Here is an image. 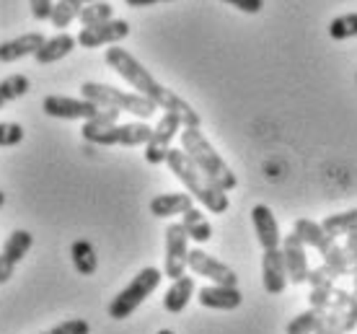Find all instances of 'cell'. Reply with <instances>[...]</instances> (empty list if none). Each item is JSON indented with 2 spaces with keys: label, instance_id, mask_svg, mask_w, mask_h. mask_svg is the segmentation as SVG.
<instances>
[{
  "label": "cell",
  "instance_id": "22",
  "mask_svg": "<svg viewBox=\"0 0 357 334\" xmlns=\"http://www.w3.org/2000/svg\"><path fill=\"white\" fill-rule=\"evenodd\" d=\"M70 259H73V267L78 275L83 278H91V275H96L98 270V257H96V249L91 241L86 238H78V241H73L70 244Z\"/></svg>",
  "mask_w": 357,
  "mask_h": 334
},
{
  "label": "cell",
  "instance_id": "1",
  "mask_svg": "<svg viewBox=\"0 0 357 334\" xmlns=\"http://www.w3.org/2000/svg\"><path fill=\"white\" fill-rule=\"evenodd\" d=\"M107 65L109 68H114L122 78H125L132 89H137L140 96H145L148 101H153L158 109H163V114L171 112V114H178V117L184 119V127H199L202 125V119L197 114L192 104L184 101L178 93H174L171 89H166L163 83H158L153 78L148 68H145L135 54H130L125 47H109L107 50Z\"/></svg>",
  "mask_w": 357,
  "mask_h": 334
},
{
  "label": "cell",
  "instance_id": "18",
  "mask_svg": "<svg viewBox=\"0 0 357 334\" xmlns=\"http://www.w3.org/2000/svg\"><path fill=\"white\" fill-rule=\"evenodd\" d=\"M192 208H195V197L189 192H169V195H158L151 199V213L155 218L184 215Z\"/></svg>",
  "mask_w": 357,
  "mask_h": 334
},
{
  "label": "cell",
  "instance_id": "40",
  "mask_svg": "<svg viewBox=\"0 0 357 334\" xmlns=\"http://www.w3.org/2000/svg\"><path fill=\"white\" fill-rule=\"evenodd\" d=\"M347 241H344V249H349V252H357V234H349L344 236Z\"/></svg>",
  "mask_w": 357,
  "mask_h": 334
},
{
  "label": "cell",
  "instance_id": "19",
  "mask_svg": "<svg viewBox=\"0 0 357 334\" xmlns=\"http://www.w3.org/2000/svg\"><path fill=\"white\" fill-rule=\"evenodd\" d=\"M75 45H78V39H75L73 34H68V31H57V34L50 36V39L45 42V47L34 54V60L39 65L60 63L63 57H68V54L75 50Z\"/></svg>",
  "mask_w": 357,
  "mask_h": 334
},
{
  "label": "cell",
  "instance_id": "23",
  "mask_svg": "<svg viewBox=\"0 0 357 334\" xmlns=\"http://www.w3.org/2000/svg\"><path fill=\"white\" fill-rule=\"evenodd\" d=\"M91 3H96V0H57L54 3V10H52V26L57 31H65V29L70 26L75 18L81 16V10Z\"/></svg>",
  "mask_w": 357,
  "mask_h": 334
},
{
  "label": "cell",
  "instance_id": "10",
  "mask_svg": "<svg viewBox=\"0 0 357 334\" xmlns=\"http://www.w3.org/2000/svg\"><path fill=\"white\" fill-rule=\"evenodd\" d=\"M31 246H34V236L29 234V231H24V228L13 231L6 238V244L0 249V285H6L13 278L18 262L26 257Z\"/></svg>",
  "mask_w": 357,
  "mask_h": 334
},
{
  "label": "cell",
  "instance_id": "20",
  "mask_svg": "<svg viewBox=\"0 0 357 334\" xmlns=\"http://www.w3.org/2000/svg\"><path fill=\"white\" fill-rule=\"evenodd\" d=\"M293 234L298 236L305 246H313V249H319L321 254L337 241L334 236H329L326 231H324L321 223H316V220H311V218H298L293 226Z\"/></svg>",
  "mask_w": 357,
  "mask_h": 334
},
{
  "label": "cell",
  "instance_id": "31",
  "mask_svg": "<svg viewBox=\"0 0 357 334\" xmlns=\"http://www.w3.org/2000/svg\"><path fill=\"white\" fill-rule=\"evenodd\" d=\"M24 140V127L18 122H0V148H13Z\"/></svg>",
  "mask_w": 357,
  "mask_h": 334
},
{
  "label": "cell",
  "instance_id": "16",
  "mask_svg": "<svg viewBox=\"0 0 357 334\" xmlns=\"http://www.w3.org/2000/svg\"><path fill=\"white\" fill-rule=\"evenodd\" d=\"M197 301L205 308H215V311H233L243 303V296L238 285H205L197 293Z\"/></svg>",
  "mask_w": 357,
  "mask_h": 334
},
{
  "label": "cell",
  "instance_id": "44",
  "mask_svg": "<svg viewBox=\"0 0 357 334\" xmlns=\"http://www.w3.org/2000/svg\"><path fill=\"white\" fill-rule=\"evenodd\" d=\"M355 296H357V288H355Z\"/></svg>",
  "mask_w": 357,
  "mask_h": 334
},
{
  "label": "cell",
  "instance_id": "29",
  "mask_svg": "<svg viewBox=\"0 0 357 334\" xmlns=\"http://www.w3.org/2000/svg\"><path fill=\"white\" fill-rule=\"evenodd\" d=\"M329 36H331V39H337V42L357 36V13H344V16L331 18Z\"/></svg>",
  "mask_w": 357,
  "mask_h": 334
},
{
  "label": "cell",
  "instance_id": "36",
  "mask_svg": "<svg viewBox=\"0 0 357 334\" xmlns=\"http://www.w3.org/2000/svg\"><path fill=\"white\" fill-rule=\"evenodd\" d=\"M29 3H31V16L36 21H50L52 18V10H54L52 0H29Z\"/></svg>",
  "mask_w": 357,
  "mask_h": 334
},
{
  "label": "cell",
  "instance_id": "14",
  "mask_svg": "<svg viewBox=\"0 0 357 334\" xmlns=\"http://www.w3.org/2000/svg\"><path fill=\"white\" fill-rule=\"evenodd\" d=\"M287 282V267H285V257H282V249H267L264 257H261V285L269 296H280L285 293Z\"/></svg>",
  "mask_w": 357,
  "mask_h": 334
},
{
  "label": "cell",
  "instance_id": "8",
  "mask_svg": "<svg viewBox=\"0 0 357 334\" xmlns=\"http://www.w3.org/2000/svg\"><path fill=\"white\" fill-rule=\"evenodd\" d=\"M189 267V234L181 223H169L166 228V262L163 275L171 280H178Z\"/></svg>",
  "mask_w": 357,
  "mask_h": 334
},
{
  "label": "cell",
  "instance_id": "35",
  "mask_svg": "<svg viewBox=\"0 0 357 334\" xmlns=\"http://www.w3.org/2000/svg\"><path fill=\"white\" fill-rule=\"evenodd\" d=\"M50 334H91V324L86 319H68L63 324L52 326Z\"/></svg>",
  "mask_w": 357,
  "mask_h": 334
},
{
  "label": "cell",
  "instance_id": "3",
  "mask_svg": "<svg viewBox=\"0 0 357 334\" xmlns=\"http://www.w3.org/2000/svg\"><path fill=\"white\" fill-rule=\"evenodd\" d=\"M181 151L192 158V163L205 174L207 179L218 184L223 192H233L238 187V179L231 172V166L225 163L223 155L215 151L213 143L207 140L199 127H184L181 130Z\"/></svg>",
  "mask_w": 357,
  "mask_h": 334
},
{
  "label": "cell",
  "instance_id": "15",
  "mask_svg": "<svg viewBox=\"0 0 357 334\" xmlns=\"http://www.w3.org/2000/svg\"><path fill=\"white\" fill-rule=\"evenodd\" d=\"M251 223H254L257 238H259L264 252L282 246V234H280V226H277V218L272 215V210L267 205H254L251 208Z\"/></svg>",
  "mask_w": 357,
  "mask_h": 334
},
{
  "label": "cell",
  "instance_id": "43",
  "mask_svg": "<svg viewBox=\"0 0 357 334\" xmlns=\"http://www.w3.org/2000/svg\"><path fill=\"white\" fill-rule=\"evenodd\" d=\"M39 334H50V332H39Z\"/></svg>",
  "mask_w": 357,
  "mask_h": 334
},
{
  "label": "cell",
  "instance_id": "9",
  "mask_svg": "<svg viewBox=\"0 0 357 334\" xmlns=\"http://www.w3.org/2000/svg\"><path fill=\"white\" fill-rule=\"evenodd\" d=\"M42 109H45L47 117L54 119H83V122H91V119L98 117L101 107L93 104L89 99H73V96H60V93H52V96H45L42 101Z\"/></svg>",
  "mask_w": 357,
  "mask_h": 334
},
{
  "label": "cell",
  "instance_id": "28",
  "mask_svg": "<svg viewBox=\"0 0 357 334\" xmlns=\"http://www.w3.org/2000/svg\"><path fill=\"white\" fill-rule=\"evenodd\" d=\"M326 311H316V308H308L303 314L293 317V321L285 326V334H313L321 324V319Z\"/></svg>",
  "mask_w": 357,
  "mask_h": 334
},
{
  "label": "cell",
  "instance_id": "11",
  "mask_svg": "<svg viewBox=\"0 0 357 334\" xmlns=\"http://www.w3.org/2000/svg\"><path fill=\"white\" fill-rule=\"evenodd\" d=\"M189 270L199 278H207L213 285H238V275L202 249H189Z\"/></svg>",
  "mask_w": 357,
  "mask_h": 334
},
{
  "label": "cell",
  "instance_id": "34",
  "mask_svg": "<svg viewBox=\"0 0 357 334\" xmlns=\"http://www.w3.org/2000/svg\"><path fill=\"white\" fill-rule=\"evenodd\" d=\"M308 303L316 311H329L331 303H334V288H311Z\"/></svg>",
  "mask_w": 357,
  "mask_h": 334
},
{
  "label": "cell",
  "instance_id": "38",
  "mask_svg": "<svg viewBox=\"0 0 357 334\" xmlns=\"http://www.w3.org/2000/svg\"><path fill=\"white\" fill-rule=\"evenodd\" d=\"M130 8H145V6H155V3H169V0H125Z\"/></svg>",
  "mask_w": 357,
  "mask_h": 334
},
{
  "label": "cell",
  "instance_id": "25",
  "mask_svg": "<svg viewBox=\"0 0 357 334\" xmlns=\"http://www.w3.org/2000/svg\"><path fill=\"white\" fill-rule=\"evenodd\" d=\"M29 89H31V81H29V75H24V73H13L8 78H3L0 81V109L6 107V104H10V101L26 96Z\"/></svg>",
  "mask_w": 357,
  "mask_h": 334
},
{
  "label": "cell",
  "instance_id": "24",
  "mask_svg": "<svg viewBox=\"0 0 357 334\" xmlns=\"http://www.w3.org/2000/svg\"><path fill=\"white\" fill-rule=\"evenodd\" d=\"M181 226H184V231L189 234V238L197 241V244H205V241L213 238V226H210V220L205 218L202 210H197V208L187 210V213L181 215Z\"/></svg>",
  "mask_w": 357,
  "mask_h": 334
},
{
  "label": "cell",
  "instance_id": "30",
  "mask_svg": "<svg viewBox=\"0 0 357 334\" xmlns=\"http://www.w3.org/2000/svg\"><path fill=\"white\" fill-rule=\"evenodd\" d=\"M321 257H324V264H326L329 270H334L337 275H349V257H347V249H344V246H340L337 241H334Z\"/></svg>",
  "mask_w": 357,
  "mask_h": 334
},
{
  "label": "cell",
  "instance_id": "5",
  "mask_svg": "<svg viewBox=\"0 0 357 334\" xmlns=\"http://www.w3.org/2000/svg\"><path fill=\"white\" fill-rule=\"evenodd\" d=\"M161 280H163V272L158 267H143L132 280L127 282V288H122L112 298V303H109V317L116 319V321L132 317L135 311L151 298L153 290L161 285Z\"/></svg>",
  "mask_w": 357,
  "mask_h": 334
},
{
  "label": "cell",
  "instance_id": "17",
  "mask_svg": "<svg viewBox=\"0 0 357 334\" xmlns=\"http://www.w3.org/2000/svg\"><path fill=\"white\" fill-rule=\"evenodd\" d=\"M47 36L39 34V31H29V34H21L16 39H8L0 45V63H16V60H24V57H34L42 47H45Z\"/></svg>",
  "mask_w": 357,
  "mask_h": 334
},
{
  "label": "cell",
  "instance_id": "6",
  "mask_svg": "<svg viewBox=\"0 0 357 334\" xmlns=\"http://www.w3.org/2000/svg\"><path fill=\"white\" fill-rule=\"evenodd\" d=\"M81 135L91 145H145L153 135V127L145 122H127V125H112V127H91L83 122Z\"/></svg>",
  "mask_w": 357,
  "mask_h": 334
},
{
  "label": "cell",
  "instance_id": "12",
  "mask_svg": "<svg viewBox=\"0 0 357 334\" xmlns=\"http://www.w3.org/2000/svg\"><path fill=\"white\" fill-rule=\"evenodd\" d=\"M127 36H130V24H127L125 18H112L107 24L81 29V34L75 36V39L86 50H96V47H104V45H119Z\"/></svg>",
  "mask_w": 357,
  "mask_h": 334
},
{
  "label": "cell",
  "instance_id": "27",
  "mask_svg": "<svg viewBox=\"0 0 357 334\" xmlns=\"http://www.w3.org/2000/svg\"><path fill=\"white\" fill-rule=\"evenodd\" d=\"M81 24L83 29L89 26H98V24H107V21H112L114 18V8L109 6L107 0H96V3H91V6H86V8L81 10Z\"/></svg>",
  "mask_w": 357,
  "mask_h": 334
},
{
  "label": "cell",
  "instance_id": "4",
  "mask_svg": "<svg viewBox=\"0 0 357 334\" xmlns=\"http://www.w3.org/2000/svg\"><path fill=\"white\" fill-rule=\"evenodd\" d=\"M81 96L83 99L93 101L104 109H119V112H130L137 119H151L155 114V104L148 101L140 93H127L122 89H114V86H107V83H93L86 81L81 86Z\"/></svg>",
  "mask_w": 357,
  "mask_h": 334
},
{
  "label": "cell",
  "instance_id": "2",
  "mask_svg": "<svg viewBox=\"0 0 357 334\" xmlns=\"http://www.w3.org/2000/svg\"><path fill=\"white\" fill-rule=\"evenodd\" d=\"M166 163H169V169L174 172V176L187 187L189 195H192L199 205H205V210H210V213H215V215L228 213V208H231L228 192H223L218 184H213V181L207 179L205 174L197 169L195 163H192V158H189L181 148H178V151L176 148H171Z\"/></svg>",
  "mask_w": 357,
  "mask_h": 334
},
{
  "label": "cell",
  "instance_id": "42",
  "mask_svg": "<svg viewBox=\"0 0 357 334\" xmlns=\"http://www.w3.org/2000/svg\"><path fill=\"white\" fill-rule=\"evenodd\" d=\"M158 334H174V332H171V329H161Z\"/></svg>",
  "mask_w": 357,
  "mask_h": 334
},
{
  "label": "cell",
  "instance_id": "39",
  "mask_svg": "<svg viewBox=\"0 0 357 334\" xmlns=\"http://www.w3.org/2000/svg\"><path fill=\"white\" fill-rule=\"evenodd\" d=\"M347 257H349V275H352L355 288H357V252H349V249H347Z\"/></svg>",
  "mask_w": 357,
  "mask_h": 334
},
{
  "label": "cell",
  "instance_id": "32",
  "mask_svg": "<svg viewBox=\"0 0 357 334\" xmlns=\"http://www.w3.org/2000/svg\"><path fill=\"white\" fill-rule=\"evenodd\" d=\"M340 275L334 270H329L326 264H321V267H313L311 272H308V282H311V288H334V280H337Z\"/></svg>",
  "mask_w": 357,
  "mask_h": 334
},
{
  "label": "cell",
  "instance_id": "33",
  "mask_svg": "<svg viewBox=\"0 0 357 334\" xmlns=\"http://www.w3.org/2000/svg\"><path fill=\"white\" fill-rule=\"evenodd\" d=\"M334 303H337L349 319H355L357 321V296L355 293H349V290H344V288H334Z\"/></svg>",
  "mask_w": 357,
  "mask_h": 334
},
{
  "label": "cell",
  "instance_id": "21",
  "mask_svg": "<svg viewBox=\"0 0 357 334\" xmlns=\"http://www.w3.org/2000/svg\"><path fill=\"white\" fill-rule=\"evenodd\" d=\"M195 278L192 275H181L178 280L171 282V288L166 290V296H163V308L169 311V314H181L184 308L189 306V301L195 296Z\"/></svg>",
  "mask_w": 357,
  "mask_h": 334
},
{
  "label": "cell",
  "instance_id": "26",
  "mask_svg": "<svg viewBox=\"0 0 357 334\" xmlns=\"http://www.w3.org/2000/svg\"><path fill=\"white\" fill-rule=\"evenodd\" d=\"M324 231L329 236H349L357 234V208L355 210H344V213H334V215L324 218L321 220Z\"/></svg>",
  "mask_w": 357,
  "mask_h": 334
},
{
  "label": "cell",
  "instance_id": "41",
  "mask_svg": "<svg viewBox=\"0 0 357 334\" xmlns=\"http://www.w3.org/2000/svg\"><path fill=\"white\" fill-rule=\"evenodd\" d=\"M6 205V192H0V208Z\"/></svg>",
  "mask_w": 357,
  "mask_h": 334
},
{
  "label": "cell",
  "instance_id": "37",
  "mask_svg": "<svg viewBox=\"0 0 357 334\" xmlns=\"http://www.w3.org/2000/svg\"><path fill=\"white\" fill-rule=\"evenodd\" d=\"M223 3L243 10V13H259V10L264 8V0H223Z\"/></svg>",
  "mask_w": 357,
  "mask_h": 334
},
{
  "label": "cell",
  "instance_id": "7",
  "mask_svg": "<svg viewBox=\"0 0 357 334\" xmlns=\"http://www.w3.org/2000/svg\"><path fill=\"white\" fill-rule=\"evenodd\" d=\"M184 127V119L178 114H171L166 112L161 117V122L153 127V135L151 140L145 143V161L151 166H158V163H166L171 151V140L178 135V130Z\"/></svg>",
  "mask_w": 357,
  "mask_h": 334
},
{
  "label": "cell",
  "instance_id": "13",
  "mask_svg": "<svg viewBox=\"0 0 357 334\" xmlns=\"http://www.w3.org/2000/svg\"><path fill=\"white\" fill-rule=\"evenodd\" d=\"M282 257H285V267H287V278L293 285H303L308 282V254H305V244L298 238L295 234H287L282 238Z\"/></svg>",
  "mask_w": 357,
  "mask_h": 334
}]
</instances>
